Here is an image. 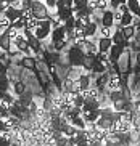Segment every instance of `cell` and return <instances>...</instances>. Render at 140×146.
Instances as JSON below:
<instances>
[{
    "label": "cell",
    "mask_w": 140,
    "mask_h": 146,
    "mask_svg": "<svg viewBox=\"0 0 140 146\" xmlns=\"http://www.w3.org/2000/svg\"><path fill=\"white\" fill-rule=\"evenodd\" d=\"M31 10H32V13H34V16L37 18V19H47V18H50V16H48L50 8L45 5L44 0H34Z\"/></svg>",
    "instance_id": "6da1fadb"
},
{
    "label": "cell",
    "mask_w": 140,
    "mask_h": 146,
    "mask_svg": "<svg viewBox=\"0 0 140 146\" xmlns=\"http://www.w3.org/2000/svg\"><path fill=\"white\" fill-rule=\"evenodd\" d=\"M13 45H15V47L18 48V50H19V52H23V53H27L31 50V45H29V40H27V37H26L24 35V32H19V34L16 35V39L13 40Z\"/></svg>",
    "instance_id": "7a4b0ae2"
},
{
    "label": "cell",
    "mask_w": 140,
    "mask_h": 146,
    "mask_svg": "<svg viewBox=\"0 0 140 146\" xmlns=\"http://www.w3.org/2000/svg\"><path fill=\"white\" fill-rule=\"evenodd\" d=\"M115 23H116V19H115V11L113 10H105L102 13V18H100V24L102 26H106V27H113L115 26Z\"/></svg>",
    "instance_id": "3957f363"
},
{
    "label": "cell",
    "mask_w": 140,
    "mask_h": 146,
    "mask_svg": "<svg viewBox=\"0 0 140 146\" xmlns=\"http://www.w3.org/2000/svg\"><path fill=\"white\" fill-rule=\"evenodd\" d=\"M66 34H68V29L66 26H55L53 31H52V42L55 43L58 40H66Z\"/></svg>",
    "instance_id": "277c9868"
},
{
    "label": "cell",
    "mask_w": 140,
    "mask_h": 146,
    "mask_svg": "<svg viewBox=\"0 0 140 146\" xmlns=\"http://www.w3.org/2000/svg\"><path fill=\"white\" fill-rule=\"evenodd\" d=\"M98 52H103V53H110L111 52V47L115 45L113 42V37H98Z\"/></svg>",
    "instance_id": "5b68a950"
},
{
    "label": "cell",
    "mask_w": 140,
    "mask_h": 146,
    "mask_svg": "<svg viewBox=\"0 0 140 146\" xmlns=\"http://www.w3.org/2000/svg\"><path fill=\"white\" fill-rule=\"evenodd\" d=\"M123 87V80H121V76L116 72L110 74V79H108V84H106V88L108 90H118Z\"/></svg>",
    "instance_id": "8992f818"
},
{
    "label": "cell",
    "mask_w": 140,
    "mask_h": 146,
    "mask_svg": "<svg viewBox=\"0 0 140 146\" xmlns=\"http://www.w3.org/2000/svg\"><path fill=\"white\" fill-rule=\"evenodd\" d=\"M2 13H3L5 16H8L10 19H11V23H15L18 18L23 16V8H16L15 5H10L8 8L5 10V11H2Z\"/></svg>",
    "instance_id": "52a82bcc"
},
{
    "label": "cell",
    "mask_w": 140,
    "mask_h": 146,
    "mask_svg": "<svg viewBox=\"0 0 140 146\" xmlns=\"http://www.w3.org/2000/svg\"><path fill=\"white\" fill-rule=\"evenodd\" d=\"M95 124H97V129L108 130V132H110L111 127H113V124H115V119H113V117H103V116H100Z\"/></svg>",
    "instance_id": "ba28073f"
},
{
    "label": "cell",
    "mask_w": 140,
    "mask_h": 146,
    "mask_svg": "<svg viewBox=\"0 0 140 146\" xmlns=\"http://www.w3.org/2000/svg\"><path fill=\"white\" fill-rule=\"evenodd\" d=\"M127 37L124 35V32H123V29L121 27H118V29L113 32V42L116 43V45H121V47H126L127 45Z\"/></svg>",
    "instance_id": "9c48e42d"
},
{
    "label": "cell",
    "mask_w": 140,
    "mask_h": 146,
    "mask_svg": "<svg viewBox=\"0 0 140 146\" xmlns=\"http://www.w3.org/2000/svg\"><path fill=\"white\" fill-rule=\"evenodd\" d=\"M100 106H102L100 98H87L85 100V104L82 106V114L87 111H92V109H98Z\"/></svg>",
    "instance_id": "30bf717a"
},
{
    "label": "cell",
    "mask_w": 140,
    "mask_h": 146,
    "mask_svg": "<svg viewBox=\"0 0 140 146\" xmlns=\"http://www.w3.org/2000/svg\"><path fill=\"white\" fill-rule=\"evenodd\" d=\"M79 84H81V88H82V92L84 90H87V88H90L92 87V80H93V77H92V74H89V72H82L81 76H79Z\"/></svg>",
    "instance_id": "8fae6325"
},
{
    "label": "cell",
    "mask_w": 140,
    "mask_h": 146,
    "mask_svg": "<svg viewBox=\"0 0 140 146\" xmlns=\"http://www.w3.org/2000/svg\"><path fill=\"white\" fill-rule=\"evenodd\" d=\"M134 19H135V15L132 13V11H124L123 18H121V21L118 23V27L131 26V24H134Z\"/></svg>",
    "instance_id": "7c38bea8"
},
{
    "label": "cell",
    "mask_w": 140,
    "mask_h": 146,
    "mask_svg": "<svg viewBox=\"0 0 140 146\" xmlns=\"http://www.w3.org/2000/svg\"><path fill=\"white\" fill-rule=\"evenodd\" d=\"M18 100L21 101L23 106H27V108H29V104L34 101V96H32V93H31L29 90H24L21 95H19V96H18Z\"/></svg>",
    "instance_id": "4fadbf2b"
},
{
    "label": "cell",
    "mask_w": 140,
    "mask_h": 146,
    "mask_svg": "<svg viewBox=\"0 0 140 146\" xmlns=\"http://www.w3.org/2000/svg\"><path fill=\"white\" fill-rule=\"evenodd\" d=\"M121 98H126L121 88H118V90H110V92H108V101H110L111 104L115 103V101H118V100H121Z\"/></svg>",
    "instance_id": "5bb4252c"
},
{
    "label": "cell",
    "mask_w": 140,
    "mask_h": 146,
    "mask_svg": "<svg viewBox=\"0 0 140 146\" xmlns=\"http://www.w3.org/2000/svg\"><path fill=\"white\" fill-rule=\"evenodd\" d=\"M126 3L129 7V11H132L137 18H140V0H127Z\"/></svg>",
    "instance_id": "9a60e30c"
},
{
    "label": "cell",
    "mask_w": 140,
    "mask_h": 146,
    "mask_svg": "<svg viewBox=\"0 0 140 146\" xmlns=\"http://www.w3.org/2000/svg\"><path fill=\"white\" fill-rule=\"evenodd\" d=\"M13 23L11 19H10L8 16H5L3 13H2V16H0V29H2V34H5L7 31H8V27L11 26Z\"/></svg>",
    "instance_id": "2e32d148"
},
{
    "label": "cell",
    "mask_w": 140,
    "mask_h": 146,
    "mask_svg": "<svg viewBox=\"0 0 140 146\" xmlns=\"http://www.w3.org/2000/svg\"><path fill=\"white\" fill-rule=\"evenodd\" d=\"M84 29H85V34H87V37H89V39H90V37H93L95 34H98V26H97V23H95V21L89 23Z\"/></svg>",
    "instance_id": "e0dca14e"
},
{
    "label": "cell",
    "mask_w": 140,
    "mask_h": 146,
    "mask_svg": "<svg viewBox=\"0 0 140 146\" xmlns=\"http://www.w3.org/2000/svg\"><path fill=\"white\" fill-rule=\"evenodd\" d=\"M115 112H116V109L113 108V104H108V106H102L100 108V114H102L103 117H113L115 116Z\"/></svg>",
    "instance_id": "ac0fdd59"
},
{
    "label": "cell",
    "mask_w": 140,
    "mask_h": 146,
    "mask_svg": "<svg viewBox=\"0 0 140 146\" xmlns=\"http://www.w3.org/2000/svg\"><path fill=\"white\" fill-rule=\"evenodd\" d=\"M105 71H106V66H105V63H102V61H98V60H95V61H93L92 72H95V74H103Z\"/></svg>",
    "instance_id": "d6986e66"
},
{
    "label": "cell",
    "mask_w": 140,
    "mask_h": 146,
    "mask_svg": "<svg viewBox=\"0 0 140 146\" xmlns=\"http://www.w3.org/2000/svg\"><path fill=\"white\" fill-rule=\"evenodd\" d=\"M74 79H71V77H68V76H66V77L63 79V88H61V90H71V92H74Z\"/></svg>",
    "instance_id": "ffe728a7"
},
{
    "label": "cell",
    "mask_w": 140,
    "mask_h": 146,
    "mask_svg": "<svg viewBox=\"0 0 140 146\" xmlns=\"http://www.w3.org/2000/svg\"><path fill=\"white\" fill-rule=\"evenodd\" d=\"M123 50H124V47H121V45H113V47H111V60H118L119 58V55H121V53H123Z\"/></svg>",
    "instance_id": "44dd1931"
},
{
    "label": "cell",
    "mask_w": 140,
    "mask_h": 146,
    "mask_svg": "<svg viewBox=\"0 0 140 146\" xmlns=\"http://www.w3.org/2000/svg\"><path fill=\"white\" fill-rule=\"evenodd\" d=\"M121 29H123L124 35H126L127 39H132V37L135 35V26H134V24H131V26H123Z\"/></svg>",
    "instance_id": "7402d4cb"
},
{
    "label": "cell",
    "mask_w": 140,
    "mask_h": 146,
    "mask_svg": "<svg viewBox=\"0 0 140 146\" xmlns=\"http://www.w3.org/2000/svg\"><path fill=\"white\" fill-rule=\"evenodd\" d=\"M127 101H129L127 98H121V100H118V101H115V103H113V108H115L116 111H124V109H126Z\"/></svg>",
    "instance_id": "603a6c76"
},
{
    "label": "cell",
    "mask_w": 140,
    "mask_h": 146,
    "mask_svg": "<svg viewBox=\"0 0 140 146\" xmlns=\"http://www.w3.org/2000/svg\"><path fill=\"white\" fill-rule=\"evenodd\" d=\"M98 35H100V37H113V27L102 26L98 29Z\"/></svg>",
    "instance_id": "cb8c5ba5"
},
{
    "label": "cell",
    "mask_w": 140,
    "mask_h": 146,
    "mask_svg": "<svg viewBox=\"0 0 140 146\" xmlns=\"http://www.w3.org/2000/svg\"><path fill=\"white\" fill-rule=\"evenodd\" d=\"M110 8V0H97V11H105Z\"/></svg>",
    "instance_id": "d4e9b609"
},
{
    "label": "cell",
    "mask_w": 140,
    "mask_h": 146,
    "mask_svg": "<svg viewBox=\"0 0 140 146\" xmlns=\"http://www.w3.org/2000/svg\"><path fill=\"white\" fill-rule=\"evenodd\" d=\"M19 32H21V31H19V29H16V27H15V26H13V24H11V26L8 27V31H7V32H5V34L8 35L10 39H11V42H13V40L16 39V35L19 34Z\"/></svg>",
    "instance_id": "484cf974"
},
{
    "label": "cell",
    "mask_w": 140,
    "mask_h": 146,
    "mask_svg": "<svg viewBox=\"0 0 140 146\" xmlns=\"http://www.w3.org/2000/svg\"><path fill=\"white\" fill-rule=\"evenodd\" d=\"M85 96H84V93H77L76 95V100H74V106H77V108H82L85 104Z\"/></svg>",
    "instance_id": "4316f807"
},
{
    "label": "cell",
    "mask_w": 140,
    "mask_h": 146,
    "mask_svg": "<svg viewBox=\"0 0 140 146\" xmlns=\"http://www.w3.org/2000/svg\"><path fill=\"white\" fill-rule=\"evenodd\" d=\"M64 26H66V29H74V27H76V15H71V16L64 21Z\"/></svg>",
    "instance_id": "83f0119b"
},
{
    "label": "cell",
    "mask_w": 140,
    "mask_h": 146,
    "mask_svg": "<svg viewBox=\"0 0 140 146\" xmlns=\"http://www.w3.org/2000/svg\"><path fill=\"white\" fill-rule=\"evenodd\" d=\"M89 5V0H74V5H72V8H82V7H87Z\"/></svg>",
    "instance_id": "f1b7e54d"
},
{
    "label": "cell",
    "mask_w": 140,
    "mask_h": 146,
    "mask_svg": "<svg viewBox=\"0 0 140 146\" xmlns=\"http://www.w3.org/2000/svg\"><path fill=\"white\" fill-rule=\"evenodd\" d=\"M15 92H16L18 96H19V95H21L23 92H24V85H23L21 82H16V84H15Z\"/></svg>",
    "instance_id": "f546056e"
},
{
    "label": "cell",
    "mask_w": 140,
    "mask_h": 146,
    "mask_svg": "<svg viewBox=\"0 0 140 146\" xmlns=\"http://www.w3.org/2000/svg\"><path fill=\"white\" fill-rule=\"evenodd\" d=\"M66 42H68V40H58V42H55L53 43V45H55V50H63L64 47H66Z\"/></svg>",
    "instance_id": "4dcf8cb0"
},
{
    "label": "cell",
    "mask_w": 140,
    "mask_h": 146,
    "mask_svg": "<svg viewBox=\"0 0 140 146\" xmlns=\"http://www.w3.org/2000/svg\"><path fill=\"white\" fill-rule=\"evenodd\" d=\"M13 2H15V0H2V11H5L10 5H13Z\"/></svg>",
    "instance_id": "1f68e13d"
}]
</instances>
